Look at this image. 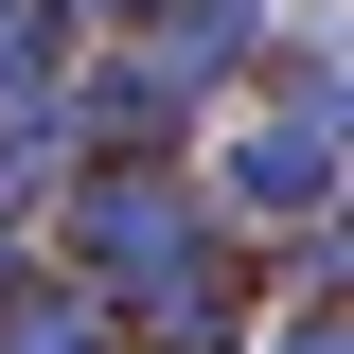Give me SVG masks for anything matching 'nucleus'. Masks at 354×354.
<instances>
[{"mask_svg": "<svg viewBox=\"0 0 354 354\" xmlns=\"http://www.w3.org/2000/svg\"><path fill=\"white\" fill-rule=\"evenodd\" d=\"M213 248V213H195V177H177V142H106V160L53 177V266H71L88 301H124V283H160V266Z\"/></svg>", "mask_w": 354, "mask_h": 354, "instance_id": "f257e3e1", "label": "nucleus"}, {"mask_svg": "<svg viewBox=\"0 0 354 354\" xmlns=\"http://www.w3.org/2000/svg\"><path fill=\"white\" fill-rule=\"evenodd\" d=\"M195 213H248V230H337V124H319V106H266L248 142H230L213 177H195Z\"/></svg>", "mask_w": 354, "mask_h": 354, "instance_id": "f03ea898", "label": "nucleus"}, {"mask_svg": "<svg viewBox=\"0 0 354 354\" xmlns=\"http://www.w3.org/2000/svg\"><path fill=\"white\" fill-rule=\"evenodd\" d=\"M0 354H124V337H106V301H88L71 266L18 248V283H0Z\"/></svg>", "mask_w": 354, "mask_h": 354, "instance_id": "7ed1b4c3", "label": "nucleus"}, {"mask_svg": "<svg viewBox=\"0 0 354 354\" xmlns=\"http://www.w3.org/2000/svg\"><path fill=\"white\" fill-rule=\"evenodd\" d=\"M266 354H354V319H337V283H319V301H266Z\"/></svg>", "mask_w": 354, "mask_h": 354, "instance_id": "20e7f679", "label": "nucleus"}, {"mask_svg": "<svg viewBox=\"0 0 354 354\" xmlns=\"http://www.w3.org/2000/svg\"><path fill=\"white\" fill-rule=\"evenodd\" d=\"M53 18H71V53H88V36H124V18H160V0H53Z\"/></svg>", "mask_w": 354, "mask_h": 354, "instance_id": "39448f33", "label": "nucleus"}]
</instances>
